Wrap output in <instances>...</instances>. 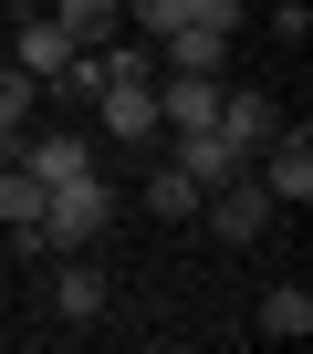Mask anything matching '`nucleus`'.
<instances>
[{"instance_id": "nucleus-1", "label": "nucleus", "mask_w": 313, "mask_h": 354, "mask_svg": "<svg viewBox=\"0 0 313 354\" xmlns=\"http://www.w3.org/2000/svg\"><path fill=\"white\" fill-rule=\"evenodd\" d=\"M115 230V188H105V167L63 177V188H42V219H32V250H94Z\"/></svg>"}, {"instance_id": "nucleus-2", "label": "nucleus", "mask_w": 313, "mask_h": 354, "mask_svg": "<svg viewBox=\"0 0 313 354\" xmlns=\"http://www.w3.org/2000/svg\"><path fill=\"white\" fill-rule=\"evenodd\" d=\"M199 219H209V240H230V250H251V240H261V230H271L282 209H271V188H261V177L240 167V177H220V188L199 198Z\"/></svg>"}, {"instance_id": "nucleus-3", "label": "nucleus", "mask_w": 313, "mask_h": 354, "mask_svg": "<svg viewBox=\"0 0 313 354\" xmlns=\"http://www.w3.org/2000/svg\"><path fill=\"white\" fill-rule=\"evenodd\" d=\"M251 177L271 188V209H303V198H313V136H303V125H282V136L251 156Z\"/></svg>"}, {"instance_id": "nucleus-4", "label": "nucleus", "mask_w": 313, "mask_h": 354, "mask_svg": "<svg viewBox=\"0 0 313 354\" xmlns=\"http://www.w3.org/2000/svg\"><path fill=\"white\" fill-rule=\"evenodd\" d=\"M53 261H63V271H53V323H63V333H84V323H105V302H115V292H105V271H94V250H53Z\"/></svg>"}, {"instance_id": "nucleus-5", "label": "nucleus", "mask_w": 313, "mask_h": 354, "mask_svg": "<svg viewBox=\"0 0 313 354\" xmlns=\"http://www.w3.org/2000/svg\"><path fill=\"white\" fill-rule=\"evenodd\" d=\"M209 136H230L240 156H261V146L282 136V104H271V94H251V84H220V115H209Z\"/></svg>"}, {"instance_id": "nucleus-6", "label": "nucleus", "mask_w": 313, "mask_h": 354, "mask_svg": "<svg viewBox=\"0 0 313 354\" xmlns=\"http://www.w3.org/2000/svg\"><path fill=\"white\" fill-rule=\"evenodd\" d=\"M220 84L230 73H156V125H168V136H199L220 115Z\"/></svg>"}, {"instance_id": "nucleus-7", "label": "nucleus", "mask_w": 313, "mask_h": 354, "mask_svg": "<svg viewBox=\"0 0 313 354\" xmlns=\"http://www.w3.org/2000/svg\"><path fill=\"white\" fill-rule=\"evenodd\" d=\"M146 53H156V73H230V32H209V21H168Z\"/></svg>"}, {"instance_id": "nucleus-8", "label": "nucleus", "mask_w": 313, "mask_h": 354, "mask_svg": "<svg viewBox=\"0 0 313 354\" xmlns=\"http://www.w3.org/2000/svg\"><path fill=\"white\" fill-rule=\"evenodd\" d=\"M168 156L188 167V188H199V198L220 188V177H240V167H251V156H240L230 136H209V125H199V136H168Z\"/></svg>"}, {"instance_id": "nucleus-9", "label": "nucleus", "mask_w": 313, "mask_h": 354, "mask_svg": "<svg viewBox=\"0 0 313 354\" xmlns=\"http://www.w3.org/2000/svg\"><path fill=\"white\" fill-rule=\"evenodd\" d=\"M11 63H21L32 84H53V73L73 63V42H63V21H53V11H21V42H11Z\"/></svg>"}, {"instance_id": "nucleus-10", "label": "nucleus", "mask_w": 313, "mask_h": 354, "mask_svg": "<svg viewBox=\"0 0 313 354\" xmlns=\"http://www.w3.org/2000/svg\"><path fill=\"white\" fill-rule=\"evenodd\" d=\"M53 21H63L73 53H105V42L125 32V0H53Z\"/></svg>"}, {"instance_id": "nucleus-11", "label": "nucleus", "mask_w": 313, "mask_h": 354, "mask_svg": "<svg viewBox=\"0 0 313 354\" xmlns=\"http://www.w3.org/2000/svg\"><path fill=\"white\" fill-rule=\"evenodd\" d=\"M21 167H32V177H42V188H63V177H84V167H94V146H84V136H63V125H53V136H21Z\"/></svg>"}, {"instance_id": "nucleus-12", "label": "nucleus", "mask_w": 313, "mask_h": 354, "mask_svg": "<svg viewBox=\"0 0 313 354\" xmlns=\"http://www.w3.org/2000/svg\"><path fill=\"white\" fill-rule=\"evenodd\" d=\"M146 219H168V230L199 219V188H188V167H178V156H156V167H146Z\"/></svg>"}, {"instance_id": "nucleus-13", "label": "nucleus", "mask_w": 313, "mask_h": 354, "mask_svg": "<svg viewBox=\"0 0 313 354\" xmlns=\"http://www.w3.org/2000/svg\"><path fill=\"white\" fill-rule=\"evenodd\" d=\"M32 219H42V177L32 167H0V230L32 250Z\"/></svg>"}, {"instance_id": "nucleus-14", "label": "nucleus", "mask_w": 313, "mask_h": 354, "mask_svg": "<svg viewBox=\"0 0 313 354\" xmlns=\"http://www.w3.org/2000/svg\"><path fill=\"white\" fill-rule=\"evenodd\" d=\"M261 333H271V344H303V333H313V292H303V281L261 292Z\"/></svg>"}, {"instance_id": "nucleus-15", "label": "nucleus", "mask_w": 313, "mask_h": 354, "mask_svg": "<svg viewBox=\"0 0 313 354\" xmlns=\"http://www.w3.org/2000/svg\"><path fill=\"white\" fill-rule=\"evenodd\" d=\"M32 104H42V84L11 63V73H0V136H21V125H32Z\"/></svg>"}, {"instance_id": "nucleus-16", "label": "nucleus", "mask_w": 313, "mask_h": 354, "mask_svg": "<svg viewBox=\"0 0 313 354\" xmlns=\"http://www.w3.org/2000/svg\"><path fill=\"white\" fill-rule=\"evenodd\" d=\"M94 84H105V53H73V63H63L42 94H73V104H94Z\"/></svg>"}, {"instance_id": "nucleus-17", "label": "nucleus", "mask_w": 313, "mask_h": 354, "mask_svg": "<svg viewBox=\"0 0 313 354\" xmlns=\"http://www.w3.org/2000/svg\"><path fill=\"white\" fill-rule=\"evenodd\" d=\"M125 21H136V42H156L168 21H188V0H125Z\"/></svg>"}, {"instance_id": "nucleus-18", "label": "nucleus", "mask_w": 313, "mask_h": 354, "mask_svg": "<svg viewBox=\"0 0 313 354\" xmlns=\"http://www.w3.org/2000/svg\"><path fill=\"white\" fill-rule=\"evenodd\" d=\"M188 21H209V32H240V21H251V0H188Z\"/></svg>"}, {"instance_id": "nucleus-19", "label": "nucleus", "mask_w": 313, "mask_h": 354, "mask_svg": "<svg viewBox=\"0 0 313 354\" xmlns=\"http://www.w3.org/2000/svg\"><path fill=\"white\" fill-rule=\"evenodd\" d=\"M21 11H53V0H21Z\"/></svg>"}]
</instances>
